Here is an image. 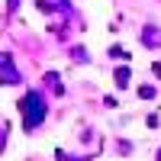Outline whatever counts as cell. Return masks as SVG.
Returning a JSON list of instances; mask_svg holds the SVG:
<instances>
[{"mask_svg": "<svg viewBox=\"0 0 161 161\" xmlns=\"http://www.w3.org/2000/svg\"><path fill=\"white\" fill-rule=\"evenodd\" d=\"M158 161H161V152H158Z\"/></svg>", "mask_w": 161, "mask_h": 161, "instance_id": "obj_10", "label": "cell"}, {"mask_svg": "<svg viewBox=\"0 0 161 161\" xmlns=\"http://www.w3.org/2000/svg\"><path fill=\"white\" fill-rule=\"evenodd\" d=\"M7 136H10V126H0V152L7 148Z\"/></svg>", "mask_w": 161, "mask_h": 161, "instance_id": "obj_7", "label": "cell"}, {"mask_svg": "<svg viewBox=\"0 0 161 161\" xmlns=\"http://www.w3.org/2000/svg\"><path fill=\"white\" fill-rule=\"evenodd\" d=\"M45 84L55 90V93H61V90H64V87H61V77H58L55 71H48V74H45Z\"/></svg>", "mask_w": 161, "mask_h": 161, "instance_id": "obj_4", "label": "cell"}, {"mask_svg": "<svg viewBox=\"0 0 161 161\" xmlns=\"http://www.w3.org/2000/svg\"><path fill=\"white\" fill-rule=\"evenodd\" d=\"M116 84H119V87L129 84V68H119V71H116Z\"/></svg>", "mask_w": 161, "mask_h": 161, "instance_id": "obj_5", "label": "cell"}, {"mask_svg": "<svg viewBox=\"0 0 161 161\" xmlns=\"http://www.w3.org/2000/svg\"><path fill=\"white\" fill-rule=\"evenodd\" d=\"M16 80H19V71L13 68L7 55H0V84H16Z\"/></svg>", "mask_w": 161, "mask_h": 161, "instance_id": "obj_2", "label": "cell"}, {"mask_svg": "<svg viewBox=\"0 0 161 161\" xmlns=\"http://www.w3.org/2000/svg\"><path fill=\"white\" fill-rule=\"evenodd\" d=\"M139 97H142V100H152V97H155V87H148V84L139 87Z\"/></svg>", "mask_w": 161, "mask_h": 161, "instance_id": "obj_6", "label": "cell"}, {"mask_svg": "<svg viewBox=\"0 0 161 161\" xmlns=\"http://www.w3.org/2000/svg\"><path fill=\"white\" fill-rule=\"evenodd\" d=\"M19 113H23V129H26V132L39 129V126H42V119H45V100H42V93H39V90L23 93Z\"/></svg>", "mask_w": 161, "mask_h": 161, "instance_id": "obj_1", "label": "cell"}, {"mask_svg": "<svg viewBox=\"0 0 161 161\" xmlns=\"http://www.w3.org/2000/svg\"><path fill=\"white\" fill-rule=\"evenodd\" d=\"M142 42L148 45V48H158V45H161V36H158V29H155V26H145V36H142Z\"/></svg>", "mask_w": 161, "mask_h": 161, "instance_id": "obj_3", "label": "cell"}, {"mask_svg": "<svg viewBox=\"0 0 161 161\" xmlns=\"http://www.w3.org/2000/svg\"><path fill=\"white\" fill-rule=\"evenodd\" d=\"M71 55H74L77 61H87V52H84V48H71Z\"/></svg>", "mask_w": 161, "mask_h": 161, "instance_id": "obj_8", "label": "cell"}, {"mask_svg": "<svg viewBox=\"0 0 161 161\" xmlns=\"http://www.w3.org/2000/svg\"><path fill=\"white\" fill-rule=\"evenodd\" d=\"M13 10H19V0H7V13H13Z\"/></svg>", "mask_w": 161, "mask_h": 161, "instance_id": "obj_9", "label": "cell"}]
</instances>
